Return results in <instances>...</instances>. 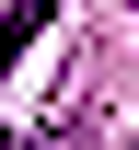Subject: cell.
Here are the masks:
<instances>
[{
	"label": "cell",
	"instance_id": "obj_1",
	"mask_svg": "<svg viewBox=\"0 0 139 150\" xmlns=\"http://www.w3.org/2000/svg\"><path fill=\"white\" fill-rule=\"evenodd\" d=\"M23 150H81V127H46V139H23Z\"/></svg>",
	"mask_w": 139,
	"mask_h": 150
}]
</instances>
